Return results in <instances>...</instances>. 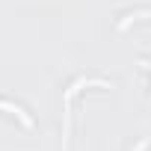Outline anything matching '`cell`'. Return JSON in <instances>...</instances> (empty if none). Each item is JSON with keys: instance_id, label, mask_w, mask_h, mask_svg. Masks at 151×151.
I'll return each instance as SVG.
<instances>
[{"instance_id": "6da1fadb", "label": "cell", "mask_w": 151, "mask_h": 151, "mask_svg": "<svg viewBox=\"0 0 151 151\" xmlns=\"http://www.w3.org/2000/svg\"><path fill=\"white\" fill-rule=\"evenodd\" d=\"M0 110H9V113H15V116H18V119H21L27 127H33V119H30V116H27V113H24L18 104H12V101H0Z\"/></svg>"}]
</instances>
